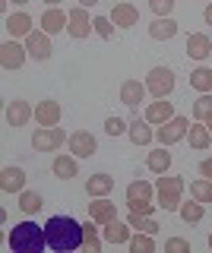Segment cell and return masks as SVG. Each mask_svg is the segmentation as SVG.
<instances>
[{
  "label": "cell",
  "mask_w": 212,
  "mask_h": 253,
  "mask_svg": "<svg viewBox=\"0 0 212 253\" xmlns=\"http://www.w3.org/2000/svg\"><path fill=\"white\" fill-rule=\"evenodd\" d=\"M44 237H48L51 250H80L83 247V225L70 215H54L44 225Z\"/></svg>",
  "instance_id": "1"
},
{
  "label": "cell",
  "mask_w": 212,
  "mask_h": 253,
  "mask_svg": "<svg viewBox=\"0 0 212 253\" xmlns=\"http://www.w3.org/2000/svg\"><path fill=\"white\" fill-rule=\"evenodd\" d=\"M6 244L13 253H42L48 247V237H44V228H38L35 221H19V225H13Z\"/></svg>",
  "instance_id": "2"
},
{
  "label": "cell",
  "mask_w": 212,
  "mask_h": 253,
  "mask_svg": "<svg viewBox=\"0 0 212 253\" xmlns=\"http://www.w3.org/2000/svg\"><path fill=\"white\" fill-rule=\"evenodd\" d=\"M152 200H155V190H152L149 180H133L127 187V203H130L133 212H139V215H152V212L159 209V203H152Z\"/></svg>",
  "instance_id": "3"
},
{
  "label": "cell",
  "mask_w": 212,
  "mask_h": 253,
  "mask_svg": "<svg viewBox=\"0 0 212 253\" xmlns=\"http://www.w3.org/2000/svg\"><path fill=\"white\" fill-rule=\"evenodd\" d=\"M155 193H159V209L165 212H177L180 209V196H184V177H159V187H155Z\"/></svg>",
  "instance_id": "4"
},
{
  "label": "cell",
  "mask_w": 212,
  "mask_h": 253,
  "mask_svg": "<svg viewBox=\"0 0 212 253\" xmlns=\"http://www.w3.org/2000/svg\"><path fill=\"white\" fill-rule=\"evenodd\" d=\"M187 130H190V121H187V117H180V114H174L171 121L159 124V130H155V139H159V146L171 149L174 142H180V139L187 136Z\"/></svg>",
  "instance_id": "5"
},
{
  "label": "cell",
  "mask_w": 212,
  "mask_h": 253,
  "mask_svg": "<svg viewBox=\"0 0 212 253\" xmlns=\"http://www.w3.org/2000/svg\"><path fill=\"white\" fill-rule=\"evenodd\" d=\"M146 89L152 98H168L171 89H174V73L168 67H152L146 76Z\"/></svg>",
  "instance_id": "6"
},
{
  "label": "cell",
  "mask_w": 212,
  "mask_h": 253,
  "mask_svg": "<svg viewBox=\"0 0 212 253\" xmlns=\"http://www.w3.org/2000/svg\"><path fill=\"white\" fill-rule=\"evenodd\" d=\"M64 146V130L60 126H38L32 133V149L35 152H54Z\"/></svg>",
  "instance_id": "7"
},
{
  "label": "cell",
  "mask_w": 212,
  "mask_h": 253,
  "mask_svg": "<svg viewBox=\"0 0 212 253\" xmlns=\"http://www.w3.org/2000/svg\"><path fill=\"white\" fill-rule=\"evenodd\" d=\"M67 13H70V22H67L70 38H89V32H95V26H92L95 19H89V10H85V6L76 3L73 10H67Z\"/></svg>",
  "instance_id": "8"
},
{
  "label": "cell",
  "mask_w": 212,
  "mask_h": 253,
  "mask_svg": "<svg viewBox=\"0 0 212 253\" xmlns=\"http://www.w3.org/2000/svg\"><path fill=\"white\" fill-rule=\"evenodd\" d=\"M67 146H70V152H73L76 158H92V155L98 152V139L92 136L89 130H76V133H70Z\"/></svg>",
  "instance_id": "9"
},
{
  "label": "cell",
  "mask_w": 212,
  "mask_h": 253,
  "mask_svg": "<svg viewBox=\"0 0 212 253\" xmlns=\"http://www.w3.org/2000/svg\"><path fill=\"white\" fill-rule=\"evenodd\" d=\"M26 51H29V57H35V60H42V63L51 60V51H54V47H51V35L44 29H35L32 35L26 38Z\"/></svg>",
  "instance_id": "10"
},
{
  "label": "cell",
  "mask_w": 212,
  "mask_h": 253,
  "mask_svg": "<svg viewBox=\"0 0 212 253\" xmlns=\"http://www.w3.org/2000/svg\"><path fill=\"white\" fill-rule=\"evenodd\" d=\"M26 57H29L26 44H19L16 38L3 42V47H0V63H3V70H19L22 63H26Z\"/></svg>",
  "instance_id": "11"
},
{
  "label": "cell",
  "mask_w": 212,
  "mask_h": 253,
  "mask_svg": "<svg viewBox=\"0 0 212 253\" xmlns=\"http://www.w3.org/2000/svg\"><path fill=\"white\" fill-rule=\"evenodd\" d=\"M3 117H6V124H10L13 130H16V126H26V124L35 117V108L29 105V101H22V98H13L10 105H6Z\"/></svg>",
  "instance_id": "12"
},
{
  "label": "cell",
  "mask_w": 212,
  "mask_h": 253,
  "mask_svg": "<svg viewBox=\"0 0 212 253\" xmlns=\"http://www.w3.org/2000/svg\"><path fill=\"white\" fill-rule=\"evenodd\" d=\"M101 237H105V244H114V247H121V244H130L133 237V228L130 221H108V225H101Z\"/></svg>",
  "instance_id": "13"
},
{
  "label": "cell",
  "mask_w": 212,
  "mask_h": 253,
  "mask_svg": "<svg viewBox=\"0 0 212 253\" xmlns=\"http://www.w3.org/2000/svg\"><path fill=\"white\" fill-rule=\"evenodd\" d=\"M0 190H3V193H22V190H26V171L6 165V168L0 171Z\"/></svg>",
  "instance_id": "14"
},
{
  "label": "cell",
  "mask_w": 212,
  "mask_h": 253,
  "mask_svg": "<svg viewBox=\"0 0 212 253\" xmlns=\"http://www.w3.org/2000/svg\"><path fill=\"white\" fill-rule=\"evenodd\" d=\"M89 218H95L98 225H108V221L117 218V206L108 200V196H95V200L89 203Z\"/></svg>",
  "instance_id": "15"
},
{
  "label": "cell",
  "mask_w": 212,
  "mask_h": 253,
  "mask_svg": "<svg viewBox=\"0 0 212 253\" xmlns=\"http://www.w3.org/2000/svg\"><path fill=\"white\" fill-rule=\"evenodd\" d=\"M146 83H139V79H124L121 83V101L127 108H139V101L146 98Z\"/></svg>",
  "instance_id": "16"
},
{
  "label": "cell",
  "mask_w": 212,
  "mask_h": 253,
  "mask_svg": "<svg viewBox=\"0 0 212 253\" xmlns=\"http://www.w3.org/2000/svg\"><path fill=\"white\" fill-rule=\"evenodd\" d=\"M35 121H38V126H57L60 124V101H54V98L38 101Z\"/></svg>",
  "instance_id": "17"
},
{
  "label": "cell",
  "mask_w": 212,
  "mask_h": 253,
  "mask_svg": "<svg viewBox=\"0 0 212 253\" xmlns=\"http://www.w3.org/2000/svg\"><path fill=\"white\" fill-rule=\"evenodd\" d=\"M3 29L10 32V38H29L32 35V16L29 13H13V16H6V22H3Z\"/></svg>",
  "instance_id": "18"
},
{
  "label": "cell",
  "mask_w": 212,
  "mask_h": 253,
  "mask_svg": "<svg viewBox=\"0 0 212 253\" xmlns=\"http://www.w3.org/2000/svg\"><path fill=\"white\" fill-rule=\"evenodd\" d=\"M70 22V13L57 10V6H48V10L42 13V29L48 32V35H57V32H64Z\"/></svg>",
  "instance_id": "19"
},
{
  "label": "cell",
  "mask_w": 212,
  "mask_h": 253,
  "mask_svg": "<svg viewBox=\"0 0 212 253\" xmlns=\"http://www.w3.org/2000/svg\"><path fill=\"white\" fill-rule=\"evenodd\" d=\"M149 35H152L155 42H171V38L177 35V22L171 19V16H155L152 26H149Z\"/></svg>",
  "instance_id": "20"
},
{
  "label": "cell",
  "mask_w": 212,
  "mask_h": 253,
  "mask_svg": "<svg viewBox=\"0 0 212 253\" xmlns=\"http://www.w3.org/2000/svg\"><path fill=\"white\" fill-rule=\"evenodd\" d=\"M111 22L114 26H121V29H130V26H136L139 22V10L133 3H114V10H111Z\"/></svg>",
  "instance_id": "21"
},
{
  "label": "cell",
  "mask_w": 212,
  "mask_h": 253,
  "mask_svg": "<svg viewBox=\"0 0 212 253\" xmlns=\"http://www.w3.org/2000/svg\"><path fill=\"white\" fill-rule=\"evenodd\" d=\"M212 54V42H209V35H203V32H193L190 38H187V57H193V60H206Z\"/></svg>",
  "instance_id": "22"
},
{
  "label": "cell",
  "mask_w": 212,
  "mask_h": 253,
  "mask_svg": "<svg viewBox=\"0 0 212 253\" xmlns=\"http://www.w3.org/2000/svg\"><path fill=\"white\" fill-rule=\"evenodd\" d=\"M171 117H174V105H171V101H165V98L149 101V108H146L149 124H165V121H171Z\"/></svg>",
  "instance_id": "23"
},
{
  "label": "cell",
  "mask_w": 212,
  "mask_h": 253,
  "mask_svg": "<svg viewBox=\"0 0 212 253\" xmlns=\"http://www.w3.org/2000/svg\"><path fill=\"white\" fill-rule=\"evenodd\" d=\"M127 136H130V142H136V146H149V142L155 139V130L149 126V121L143 117V121H130V126H127Z\"/></svg>",
  "instance_id": "24"
},
{
  "label": "cell",
  "mask_w": 212,
  "mask_h": 253,
  "mask_svg": "<svg viewBox=\"0 0 212 253\" xmlns=\"http://www.w3.org/2000/svg\"><path fill=\"white\" fill-rule=\"evenodd\" d=\"M114 190V177L111 174H92L89 180H85V193L95 200V196H108Z\"/></svg>",
  "instance_id": "25"
},
{
  "label": "cell",
  "mask_w": 212,
  "mask_h": 253,
  "mask_svg": "<svg viewBox=\"0 0 212 253\" xmlns=\"http://www.w3.org/2000/svg\"><path fill=\"white\" fill-rule=\"evenodd\" d=\"M51 171H54V177H60V180L76 177V171H80L76 155H73V152H70V155H57V158H54V165H51Z\"/></svg>",
  "instance_id": "26"
},
{
  "label": "cell",
  "mask_w": 212,
  "mask_h": 253,
  "mask_svg": "<svg viewBox=\"0 0 212 253\" xmlns=\"http://www.w3.org/2000/svg\"><path fill=\"white\" fill-rule=\"evenodd\" d=\"M187 139H190V149H209V142H212V133H209V126L203 124V121H196L190 124V130H187Z\"/></svg>",
  "instance_id": "27"
},
{
  "label": "cell",
  "mask_w": 212,
  "mask_h": 253,
  "mask_svg": "<svg viewBox=\"0 0 212 253\" xmlns=\"http://www.w3.org/2000/svg\"><path fill=\"white\" fill-rule=\"evenodd\" d=\"M98 221L95 218H89V221H85V225H83V247L85 250H89V253H98L101 250V241H105V237H98Z\"/></svg>",
  "instance_id": "28"
},
{
  "label": "cell",
  "mask_w": 212,
  "mask_h": 253,
  "mask_svg": "<svg viewBox=\"0 0 212 253\" xmlns=\"http://www.w3.org/2000/svg\"><path fill=\"white\" fill-rule=\"evenodd\" d=\"M146 168L152 171V174H165V171L171 168V152H165V146H162V149H155V152H149Z\"/></svg>",
  "instance_id": "29"
},
{
  "label": "cell",
  "mask_w": 212,
  "mask_h": 253,
  "mask_svg": "<svg viewBox=\"0 0 212 253\" xmlns=\"http://www.w3.org/2000/svg\"><path fill=\"white\" fill-rule=\"evenodd\" d=\"M127 221H130V228H133V231H143V234H159V221H152L149 215H139V212H133V209H130Z\"/></svg>",
  "instance_id": "30"
},
{
  "label": "cell",
  "mask_w": 212,
  "mask_h": 253,
  "mask_svg": "<svg viewBox=\"0 0 212 253\" xmlns=\"http://www.w3.org/2000/svg\"><path fill=\"white\" fill-rule=\"evenodd\" d=\"M19 209L26 212V215H35V212L42 209V193H38V190H22L19 193Z\"/></svg>",
  "instance_id": "31"
},
{
  "label": "cell",
  "mask_w": 212,
  "mask_h": 253,
  "mask_svg": "<svg viewBox=\"0 0 212 253\" xmlns=\"http://www.w3.org/2000/svg\"><path fill=\"white\" fill-rule=\"evenodd\" d=\"M190 85L196 92H212V70L209 67H196L190 73Z\"/></svg>",
  "instance_id": "32"
},
{
  "label": "cell",
  "mask_w": 212,
  "mask_h": 253,
  "mask_svg": "<svg viewBox=\"0 0 212 253\" xmlns=\"http://www.w3.org/2000/svg\"><path fill=\"white\" fill-rule=\"evenodd\" d=\"M177 212H180V218H184L187 225H196V221L206 215V206L193 200V203H180V209H177Z\"/></svg>",
  "instance_id": "33"
},
{
  "label": "cell",
  "mask_w": 212,
  "mask_h": 253,
  "mask_svg": "<svg viewBox=\"0 0 212 253\" xmlns=\"http://www.w3.org/2000/svg\"><path fill=\"white\" fill-rule=\"evenodd\" d=\"M190 196H193L196 203H203V206L212 203V180H209V177L193 180V184H190Z\"/></svg>",
  "instance_id": "34"
},
{
  "label": "cell",
  "mask_w": 212,
  "mask_h": 253,
  "mask_svg": "<svg viewBox=\"0 0 212 253\" xmlns=\"http://www.w3.org/2000/svg\"><path fill=\"white\" fill-rule=\"evenodd\" d=\"M209 117H212V95L203 92L200 98L193 101V121H203V124H206Z\"/></svg>",
  "instance_id": "35"
},
{
  "label": "cell",
  "mask_w": 212,
  "mask_h": 253,
  "mask_svg": "<svg viewBox=\"0 0 212 253\" xmlns=\"http://www.w3.org/2000/svg\"><path fill=\"white\" fill-rule=\"evenodd\" d=\"M155 234H143V231H136L130 237V250L133 253H152L155 250V241H152Z\"/></svg>",
  "instance_id": "36"
},
{
  "label": "cell",
  "mask_w": 212,
  "mask_h": 253,
  "mask_svg": "<svg viewBox=\"0 0 212 253\" xmlns=\"http://www.w3.org/2000/svg\"><path fill=\"white\" fill-rule=\"evenodd\" d=\"M92 19H95L92 26H95V32H98L101 38H111V35H114V22H111V16H92Z\"/></svg>",
  "instance_id": "37"
},
{
  "label": "cell",
  "mask_w": 212,
  "mask_h": 253,
  "mask_svg": "<svg viewBox=\"0 0 212 253\" xmlns=\"http://www.w3.org/2000/svg\"><path fill=\"white\" fill-rule=\"evenodd\" d=\"M127 121H124V117H108L105 121V133L108 136H121V133H127Z\"/></svg>",
  "instance_id": "38"
},
{
  "label": "cell",
  "mask_w": 212,
  "mask_h": 253,
  "mask_svg": "<svg viewBox=\"0 0 212 253\" xmlns=\"http://www.w3.org/2000/svg\"><path fill=\"white\" fill-rule=\"evenodd\" d=\"M165 253H190V244L184 237H168L165 241Z\"/></svg>",
  "instance_id": "39"
},
{
  "label": "cell",
  "mask_w": 212,
  "mask_h": 253,
  "mask_svg": "<svg viewBox=\"0 0 212 253\" xmlns=\"http://www.w3.org/2000/svg\"><path fill=\"white\" fill-rule=\"evenodd\" d=\"M149 6H152L155 16H171V10H174V0H149Z\"/></svg>",
  "instance_id": "40"
},
{
  "label": "cell",
  "mask_w": 212,
  "mask_h": 253,
  "mask_svg": "<svg viewBox=\"0 0 212 253\" xmlns=\"http://www.w3.org/2000/svg\"><path fill=\"white\" fill-rule=\"evenodd\" d=\"M200 174H203V177H209V180H212V158H206V162L200 165Z\"/></svg>",
  "instance_id": "41"
},
{
  "label": "cell",
  "mask_w": 212,
  "mask_h": 253,
  "mask_svg": "<svg viewBox=\"0 0 212 253\" xmlns=\"http://www.w3.org/2000/svg\"><path fill=\"white\" fill-rule=\"evenodd\" d=\"M203 19H206V26H212V3L206 6V10H203Z\"/></svg>",
  "instance_id": "42"
},
{
  "label": "cell",
  "mask_w": 212,
  "mask_h": 253,
  "mask_svg": "<svg viewBox=\"0 0 212 253\" xmlns=\"http://www.w3.org/2000/svg\"><path fill=\"white\" fill-rule=\"evenodd\" d=\"M76 3H80V6H85V10H89V6H98V0H76Z\"/></svg>",
  "instance_id": "43"
},
{
  "label": "cell",
  "mask_w": 212,
  "mask_h": 253,
  "mask_svg": "<svg viewBox=\"0 0 212 253\" xmlns=\"http://www.w3.org/2000/svg\"><path fill=\"white\" fill-rule=\"evenodd\" d=\"M44 3H48V6H60V3H64V0H44Z\"/></svg>",
  "instance_id": "44"
},
{
  "label": "cell",
  "mask_w": 212,
  "mask_h": 253,
  "mask_svg": "<svg viewBox=\"0 0 212 253\" xmlns=\"http://www.w3.org/2000/svg\"><path fill=\"white\" fill-rule=\"evenodd\" d=\"M13 3H16V6H22V3H29V0H13Z\"/></svg>",
  "instance_id": "45"
},
{
  "label": "cell",
  "mask_w": 212,
  "mask_h": 253,
  "mask_svg": "<svg viewBox=\"0 0 212 253\" xmlns=\"http://www.w3.org/2000/svg\"><path fill=\"white\" fill-rule=\"evenodd\" d=\"M206 126H209V133H212V117H209V121H206Z\"/></svg>",
  "instance_id": "46"
},
{
  "label": "cell",
  "mask_w": 212,
  "mask_h": 253,
  "mask_svg": "<svg viewBox=\"0 0 212 253\" xmlns=\"http://www.w3.org/2000/svg\"><path fill=\"white\" fill-rule=\"evenodd\" d=\"M209 247H212V234H209Z\"/></svg>",
  "instance_id": "47"
}]
</instances>
